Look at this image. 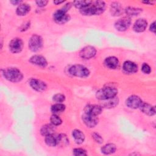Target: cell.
I'll return each instance as SVG.
<instances>
[{
    "instance_id": "obj_1",
    "label": "cell",
    "mask_w": 156,
    "mask_h": 156,
    "mask_svg": "<svg viewBox=\"0 0 156 156\" xmlns=\"http://www.w3.org/2000/svg\"><path fill=\"white\" fill-rule=\"evenodd\" d=\"M71 4L68 3L64 7L57 10L53 15L54 20L58 24H64L69 20V16L66 14V11L70 8Z\"/></svg>"
},
{
    "instance_id": "obj_2",
    "label": "cell",
    "mask_w": 156,
    "mask_h": 156,
    "mask_svg": "<svg viewBox=\"0 0 156 156\" xmlns=\"http://www.w3.org/2000/svg\"><path fill=\"white\" fill-rule=\"evenodd\" d=\"M3 74L6 79L13 82H20L23 79L22 73L16 68H9L4 70Z\"/></svg>"
},
{
    "instance_id": "obj_3",
    "label": "cell",
    "mask_w": 156,
    "mask_h": 156,
    "mask_svg": "<svg viewBox=\"0 0 156 156\" xmlns=\"http://www.w3.org/2000/svg\"><path fill=\"white\" fill-rule=\"evenodd\" d=\"M117 93L118 90L115 88L107 87L97 91L96 97L98 99L103 101L107 99L115 97L117 94Z\"/></svg>"
},
{
    "instance_id": "obj_4",
    "label": "cell",
    "mask_w": 156,
    "mask_h": 156,
    "mask_svg": "<svg viewBox=\"0 0 156 156\" xmlns=\"http://www.w3.org/2000/svg\"><path fill=\"white\" fill-rule=\"evenodd\" d=\"M69 71L71 74L80 77H86L90 74L89 70L86 67L80 65L72 66Z\"/></svg>"
},
{
    "instance_id": "obj_5",
    "label": "cell",
    "mask_w": 156,
    "mask_h": 156,
    "mask_svg": "<svg viewBox=\"0 0 156 156\" xmlns=\"http://www.w3.org/2000/svg\"><path fill=\"white\" fill-rule=\"evenodd\" d=\"M43 40L40 36L34 35L31 37L29 41V48L32 51H37L42 46Z\"/></svg>"
},
{
    "instance_id": "obj_6",
    "label": "cell",
    "mask_w": 156,
    "mask_h": 156,
    "mask_svg": "<svg viewBox=\"0 0 156 156\" xmlns=\"http://www.w3.org/2000/svg\"><path fill=\"white\" fill-rule=\"evenodd\" d=\"M82 120L88 127H94L98 122L97 116L91 115L85 112L82 115Z\"/></svg>"
},
{
    "instance_id": "obj_7",
    "label": "cell",
    "mask_w": 156,
    "mask_h": 156,
    "mask_svg": "<svg viewBox=\"0 0 156 156\" xmlns=\"http://www.w3.org/2000/svg\"><path fill=\"white\" fill-rule=\"evenodd\" d=\"M131 23L130 18L129 17H123L118 20L115 24V28L119 31H124L127 30Z\"/></svg>"
},
{
    "instance_id": "obj_8",
    "label": "cell",
    "mask_w": 156,
    "mask_h": 156,
    "mask_svg": "<svg viewBox=\"0 0 156 156\" xmlns=\"http://www.w3.org/2000/svg\"><path fill=\"white\" fill-rule=\"evenodd\" d=\"M23 47V41L20 38H14L9 43V48L13 53H18L21 51Z\"/></svg>"
},
{
    "instance_id": "obj_9",
    "label": "cell",
    "mask_w": 156,
    "mask_h": 156,
    "mask_svg": "<svg viewBox=\"0 0 156 156\" xmlns=\"http://www.w3.org/2000/svg\"><path fill=\"white\" fill-rule=\"evenodd\" d=\"M142 104L141 99L137 96H131L126 100V105L131 108H137Z\"/></svg>"
},
{
    "instance_id": "obj_10",
    "label": "cell",
    "mask_w": 156,
    "mask_h": 156,
    "mask_svg": "<svg viewBox=\"0 0 156 156\" xmlns=\"http://www.w3.org/2000/svg\"><path fill=\"white\" fill-rule=\"evenodd\" d=\"M96 49L92 46H86L83 48L80 52V55L82 58L85 59H89L93 57L96 54Z\"/></svg>"
},
{
    "instance_id": "obj_11",
    "label": "cell",
    "mask_w": 156,
    "mask_h": 156,
    "mask_svg": "<svg viewBox=\"0 0 156 156\" xmlns=\"http://www.w3.org/2000/svg\"><path fill=\"white\" fill-rule=\"evenodd\" d=\"M29 84L34 90L37 91H43L46 89V83L38 79H31L29 82Z\"/></svg>"
},
{
    "instance_id": "obj_12",
    "label": "cell",
    "mask_w": 156,
    "mask_h": 156,
    "mask_svg": "<svg viewBox=\"0 0 156 156\" xmlns=\"http://www.w3.org/2000/svg\"><path fill=\"white\" fill-rule=\"evenodd\" d=\"M30 62L38 66L44 67L47 65V61L45 58L41 55H34L30 58Z\"/></svg>"
},
{
    "instance_id": "obj_13",
    "label": "cell",
    "mask_w": 156,
    "mask_h": 156,
    "mask_svg": "<svg viewBox=\"0 0 156 156\" xmlns=\"http://www.w3.org/2000/svg\"><path fill=\"white\" fill-rule=\"evenodd\" d=\"M147 24V21L144 19H138L135 21L133 28L135 32H141L146 29Z\"/></svg>"
},
{
    "instance_id": "obj_14",
    "label": "cell",
    "mask_w": 156,
    "mask_h": 156,
    "mask_svg": "<svg viewBox=\"0 0 156 156\" xmlns=\"http://www.w3.org/2000/svg\"><path fill=\"white\" fill-rule=\"evenodd\" d=\"M84 112L94 116H98L101 113L102 107L97 105H88L85 107Z\"/></svg>"
},
{
    "instance_id": "obj_15",
    "label": "cell",
    "mask_w": 156,
    "mask_h": 156,
    "mask_svg": "<svg viewBox=\"0 0 156 156\" xmlns=\"http://www.w3.org/2000/svg\"><path fill=\"white\" fill-rule=\"evenodd\" d=\"M140 109L146 115L152 116L154 115L155 113V107L147 103H143L140 105Z\"/></svg>"
},
{
    "instance_id": "obj_16",
    "label": "cell",
    "mask_w": 156,
    "mask_h": 156,
    "mask_svg": "<svg viewBox=\"0 0 156 156\" xmlns=\"http://www.w3.org/2000/svg\"><path fill=\"white\" fill-rule=\"evenodd\" d=\"M80 12L83 15H96V9L93 4V2L80 9Z\"/></svg>"
},
{
    "instance_id": "obj_17",
    "label": "cell",
    "mask_w": 156,
    "mask_h": 156,
    "mask_svg": "<svg viewBox=\"0 0 156 156\" xmlns=\"http://www.w3.org/2000/svg\"><path fill=\"white\" fill-rule=\"evenodd\" d=\"M105 64L110 69H115L119 65V61L115 57H109L105 60Z\"/></svg>"
},
{
    "instance_id": "obj_18",
    "label": "cell",
    "mask_w": 156,
    "mask_h": 156,
    "mask_svg": "<svg viewBox=\"0 0 156 156\" xmlns=\"http://www.w3.org/2000/svg\"><path fill=\"white\" fill-rule=\"evenodd\" d=\"M118 104V99L115 96L114 98L103 100L102 106L105 108H113Z\"/></svg>"
},
{
    "instance_id": "obj_19",
    "label": "cell",
    "mask_w": 156,
    "mask_h": 156,
    "mask_svg": "<svg viewBox=\"0 0 156 156\" xmlns=\"http://www.w3.org/2000/svg\"><path fill=\"white\" fill-rule=\"evenodd\" d=\"M124 69L128 73H135L137 71V65L130 61H126L123 64Z\"/></svg>"
},
{
    "instance_id": "obj_20",
    "label": "cell",
    "mask_w": 156,
    "mask_h": 156,
    "mask_svg": "<svg viewBox=\"0 0 156 156\" xmlns=\"http://www.w3.org/2000/svg\"><path fill=\"white\" fill-rule=\"evenodd\" d=\"M30 7L27 4H21L16 9V13L20 16H24L30 11Z\"/></svg>"
},
{
    "instance_id": "obj_21",
    "label": "cell",
    "mask_w": 156,
    "mask_h": 156,
    "mask_svg": "<svg viewBox=\"0 0 156 156\" xmlns=\"http://www.w3.org/2000/svg\"><path fill=\"white\" fill-rule=\"evenodd\" d=\"M54 125L52 124H46L44 126H43L41 129V135H44V136H47L51 134H52L53 132L55 130V128H54Z\"/></svg>"
},
{
    "instance_id": "obj_22",
    "label": "cell",
    "mask_w": 156,
    "mask_h": 156,
    "mask_svg": "<svg viewBox=\"0 0 156 156\" xmlns=\"http://www.w3.org/2000/svg\"><path fill=\"white\" fill-rule=\"evenodd\" d=\"M73 136L75 140V141L78 143L80 144L83 142L85 139L84 134L79 130H74L73 132Z\"/></svg>"
},
{
    "instance_id": "obj_23",
    "label": "cell",
    "mask_w": 156,
    "mask_h": 156,
    "mask_svg": "<svg viewBox=\"0 0 156 156\" xmlns=\"http://www.w3.org/2000/svg\"><path fill=\"white\" fill-rule=\"evenodd\" d=\"M93 4H94L96 9V15L101 14L105 9V3L102 1H93Z\"/></svg>"
},
{
    "instance_id": "obj_24",
    "label": "cell",
    "mask_w": 156,
    "mask_h": 156,
    "mask_svg": "<svg viewBox=\"0 0 156 156\" xmlns=\"http://www.w3.org/2000/svg\"><path fill=\"white\" fill-rule=\"evenodd\" d=\"M115 150H116L115 145L113 144H112V143L105 144L101 149L102 152L103 154H112V153L115 152Z\"/></svg>"
},
{
    "instance_id": "obj_25",
    "label": "cell",
    "mask_w": 156,
    "mask_h": 156,
    "mask_svg": "<svg viewBox=\"0 0 156 156\" xmlns=\"http://www.w3.org/2000/svg\"><path fill=\"white\" fill-rule=\"evenodd\" d=\"M45 142L47 144V145H48L51 147H54V146H55L56 145H57V137L54 136L52 134L46 136Z\"/></svg>"
},
{
    "instance_id": "obj_26",
    "label": "cell",
    "mask_w": 156,
    "mask_h": 156,
    "mask_svg": "<svg viewBox=\"0 0 156 156\" xmlns=\"http://www.w3.org/2000/svg\"><path fill=\"white\" fill-rule=\"evenodd\" d=\"M111 12L115 15H119L122 12V8L118 2H113L111 5Z\"/></svg>"
},
{
    "instance_id": "obj_27",
    "label": "cell",
    "mask_w": 156,
    "mask_h": 156,
    "mask_svg": "<svg viewBox=\"0 0 156 156\" xmlns=\"http://www.w3.org/2000/svg\"><path fill=\"white\" fill-rule=\"evenodd\" d=\"M57 144L60 145V146H65L67 145L69 143V140L66 136L64 134L59 135L58 136H57Z\"/></svg>"
},
{
    "instance_id": "obj_28",
    "label": "cell",
    "mask_w": 156,
    "mask_h": 156,
    "mask_svg": "<svg viewBox=\"0 0 156 156\" xmlns=\"http://www.w3.org/2000/svg\"><path fill=\"white\" fill-rule=\"evenodd\" d=\"M65 105H63L62 104H60V103L54 104L51 107V111L54 113H61V112H63L65 110Z\"/></svg>"
},
{
    "instance_id": "obj_29",
    "label": "cell",
    "mask_w": 156,
    "mask_h": 156,
    "mask_svg": "<svg viewBox=\"0 0 156 156\" xmlns=\"http://www.w3.org/2000/svg\"><path fill=\"white\" fill-rule=\"evenodd\" d=\"M126 12L129 16H135L141 12V9L129 7L126 8Z\"/></svg>"
},
{
    "instance_id": "obj_30",
    "label": "cell",
    "mask_w": 156,
    "mask_h": 156,
    "mask_svg": "<svg viewBox=\"0 0 156 156\" xmlns=\"http://www.w3.org/2000/svg\"><path fill=\"white\" fill-rule=\"evenodd\" d=\"M91 2V1H74V4L76 7L79 9H82V7L90 4Z\"/></svg>"
},
{
    "instance_id": "obj_31",
    "label": "cell",
    "mask_w": 156,
    "mask_h": 156,
    "mask_svg": "<svg viewBox=\"0 0 156 156\" xmlns=\"http://www.w3.org/2000/svg\"><path fill=\"white\" fill-rule=\"evenodd\" d=\"M50 119L51 123L54 126H58L62 123V119L56 115H52Z\"/></svg>"
},
{
    "instance_id": "obj_32",
    "label": "cell",
    "mask_w": 156,
    "mask_h": 156,
    "mask_svg": "<svg viewBox=\"0 0 156 156\" xmlns=\"http://www.w3.org/2000/svg\"><path fill=\"white\" fill-rule=\"evenodd\" d=\"M73 154L76 156H83L87 155V152L84 149L77 148L73 150Z\"/></svg>"
},
{
    "instance_id": "obj_33",
    "label": "cell",
    "mask_w": 156,
    "mask_h": 156,
    "mask_svg": "<svg viewBox=\"0 0 156 156\" xmlns=\"http://www.w3.org/2000/svg\"><path fill=\"white\" fill-rule=\"evenodd\" d=\"M65 96L62 94H56L53 96V100L56 102H62L65 101Z\"/></svg>"
},
{
    "instance_id": "obj_34",
    "label": "cell",
    "mask_w": 156,
    "mask_h": 156,
    "mask_svg": "<svg viewBox=\"0 0 156 156\" xmlns=\"http://www.w3.org/2000/svg\"><path fill=\"white\" fill-rule=\"evenodd\" d=\"M141 69H142L143 72L145 74H149V73H150V72L151 71L150 66L147 63H144L142 65Z\"/></svg>"
},
{
    "instance_id": "obj_35",
    "label": "cell",
    "mask_w": 156,
    "mask_h": 156,
    "mask_svg": "<svg viewBox=\"0 0 156 156\" xmlns=\"http://www.w3.org/2000/svg\"><path fill=\"white\" fill-rule=\"evenodd\" d=\"M92 136H93V139H94L97 143H101L102 142V140H102V138H101V136L99 134L94 133L93 134Z\"/></svg>"
},
{
    "instance_id": "obj_36",
    "label": "cell",
    "mask_w": 156,
    "mask_h": 156,
    "mask_svg": "<svg viewBox=\"0 0 156 156\" xmlns=\"http://www.w3.org/2000/svg\"><path fill=\"white\" fill-rule=\"evenodd\" d=\"M36 3L38 6L43 7L47 4L48 1H36Z\"/></svg>"
},
{
    "instance_id": "obj_37",
    "label": "cell",
    "mask_w": 156,
    "mask_h": 156,
    "mask_svg": "<svg viewBox=\"0 0 156 156\" xmlns=\"http://www.w3.org/2000/svg\"><path fill=\"white\" fill-rule=\"evenodd\" d=\"M150 30L151 32H155V22H154L152 24H151L150 26Z\"/></svg>"
},
{
    "instance_id": "obj_38",
    "label": "cell",
    "mask_w": 156,
    "mask_h": 156,
    "mask_svg": "<svg viewBox=\"0 0 156 156\" xmlns=\"http://www.w3.org/2000/svg\"><path fill=\"white\" fill-rule=\"evenodd\" d=\"M20 2H21L20 1H11V3H12V4H14V5L18 4H20Z\"/></svg>"
},
{
    "instance_id": "obj_39",
    "label": "cell",
    "mask_w": 156,
    "mask_h": 156,
    "mask_svg": "<svg viewBox=\"0 0 156 156\" xmlns=\"http://www.w3.org/2000/svg\"><path fill=\"white\" fill-rule=\"evenodd\" d=\"M63 2V1H54V3L55 4H59L60 3H62Z\"/></svg>"
}]
</instances>
